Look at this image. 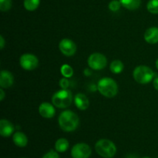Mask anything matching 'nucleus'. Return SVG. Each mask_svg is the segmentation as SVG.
I'll return each instance as SVG.
<instances>
[{
	"label": "nucleus",
	"instance_id": "obj_1",
	"mask_svg": "<svg viewBox=\"0 0 158 158\" xmlns=\"http://www.w3.org/2000/svg\"><path fill=\"white\" fill-rule=\"evenodd\" d=\"M59 125L65 132H72L78 127L80 119L77 114L71 110H64L58 118Z\"/></svg>",
	"mask_w": 158,
	"mask_h": 158
},
{
	"label": "nucleus",
	"instance_id": "obj_2",
	"mask_svg": "<svg viewBox=\"0 0 158 158\" xmlns=\"http://www.w3.org/2000/svg\"><path fill=\"white\" fill-rule=\"evenodd\" d=\"M97 88L100 94L107 98H113L118 93V86L113 79L103 77L99 80Z\"/></svg>",
	"mask_w": 158,
	"mask_h": 158
},
{
	"label": "nucleus",
	"instance_id": "obj_3",
	"mask_svg": "<svg viewBox=\"0 0 158 158\" xmlns=\"http://www.w3.org/2000/svg\"><path fill=\"white\" fill-rule=\"evenodd\" d=\"M95 150L99 155L104 158H112L117 153L116 145L107 139L98 140L95 144Z\"/></svg>",
	"mask_w": 158,
	"mask_h": 158
},
{
	"label": "nucleus",
	"instance_id": "obj_4",
	"mask_svg": "<svg viewBox=\"0 0 158 158\" xmlns=\"http://www.w3.org/2000/svg\"><path fill=\"white\" fill-rule=\"evenodd\" d=\"M52 102L58 108H66L70 106L73 102L72 93L68 89H60L53 94Z\"/></svg>",
	"mask_w": 158,
	"mask_h": 158
},
{
	"label": "nucleus",
	"instance_id": "obj_5",
	"mask_svg": "<svg viewBox=\"0 0 158 158\" xmlns=\"http://www.w3.org/2000/svg\"><path fill=\"white\" fill-rule=\"evenodd\" d=\"M133 76L136 82L140 84H147L154 79V71L147 66H138L134 69Z\"/></svg>",
	"mask_w": 158,
	"mask_h": 158
},
{
	"label": "nucleus",
	"instance_id": "obj_6",
	"mask_svg": "<svg viewBox=\"0 0 158 158\" xmlns=\"http://www.w3.org/2000/svg\"><path fill=\"white\" fill-rule=\"evenodd\" d=\"M88 65L94 70H100L104 69L107 64L106 56L100 52H94L88 58Z\"/></svg>",
	"mask_w": 158,
	"mask_h": 158
},
{
	"label": "nucleus",
	"instance_id": "obj_7",
	"mask_svg": "<svg viewBox=\"0 0 158 158\" xmlns=\"http://www.w3.org/2000/svg\"><path fill=\"white\" fill-rule=\"evenodd\" d=\"M20 66L26 70H33L39 64L38 58L31 53H25L21 56L19 60Z\"/></svg>",
	"mask_w": 158,
	"mask_h": 158
},
{
	"label": "nucleus",
	"instance_id": "obj_8",
	"mask_svg": "<svg viewBox=\"0 0 158 158\" xmlns=\"http://www.w3.org/2000/svg\"><path fill=\"white\" fill-rule=\"evenodd\" d=\"M92 150L90 147L84 143H79L74 145L71 151L73 158H89L90 157Z\"/></svg>",
	"mask_w": 158,
	"mask_h": 158
},
{
	"label": "nucleus",
	"instance_id": "obj_9",
	"mask_svg": "<svg viewBox=\"0 0 158 158\" xmlns=\"http://www.w3.org/2000/svg\"><path fill=\"white\" fill-rule=\"evenodd\" d=\"M59 48L60 52L66 56H72L77 51V46L75 43L69 39L62 40L59 44Z\"/></svg>",
	"mask_w": 158,
	"mask_h": 158
},
{
	"label": "nucleus",
	"instance_id": "obj_10",
	"mask_svg": "<svg viewBox=\"0 0 158 158\" xmlns=\"http://www.w3.org/2000/svg\"><path fill=\"white\" fill-rule=\"evenodd\" d=\"M39 112L42 117L47 119L52 118L56 114L54 106L47 102H44L40 104V107H39Z\"/></svg>",
	"mask_w": 158,
	"mask_h": 158
},
{
	"label": "nucleus",
	"instance_id": "obj_11",
	"mask_svg": "<svg viewBox=\"0 0 158 158\" xmlns=\"http://www.w3.org/2000/svg\"><path fill=\"white\" fill-rule=\"evenodd\" d=\"M14 82L13 75L8 70H2L0 73V86L2 88H9Z\"/></svg>",
	"mask_w": 158,
	"mask_h": 158
},
{
	"label": "nucleus",
	"instance_id": "obj_12",
	"mask_svg": "<svg viewBox=\"0 0 158 158\" xmlns=\"http://www.w3.org/2000/svg\"><path fill=\"white\" fill-rule=\"evenodd\" d=\"M14 131V126L9 120H0V134L3 137H9L12 134Z\"/></svg>",
	"mask_w": 158,
	"mask_h": 158
},
{
	"label": "nucleus",
	"instance_id": "obj_13",
	"mask_svg": "<svg viewBox=\"0 0 158 158\" xmlns=\"http://www.w3.org/2000/svg\"><path fill=\"white\" fill-rule=\"evenodd\" d=\"M74 103L80 110H85L89 107V101L86 96L83 94H77L74 97Z\"/></svg>",
	"mask_w": 158,
	"mask_h": 158
},
{
	"label": "nucleus",
	"instance_id": "obj_14",
	"mask_svg": "<svg viewBox=\"0 0 158 158\" xmlns=\"http://www.w3.org/2000/svg\"><path fill=\"white\" fill-rule=\"evenodd\" d=\"M144 40L150 44H156L158 43V28L151 27L147 29L144 33Z\"/></svg>",
	"mask_w": 158,
	"mask_h": 158
},
{
	"label": "nucleus",
	"instance_id": "obj_15",
	"mask_svg": "<svg viewBox=\"0 0 158 158\" xmlns=\"http://www.w3.org/2000/svg\"><path fill=\"white\" fill-rule=\"evenodd\" d=\"M12 140L19 148H25L28 143V139L26 134L23 132H16L13 134Z\"/></svg>",
	"mask_w": 158,
	"mask_h": 158
},
{
	"label": "nucleus",
	"instance_id": "obj_16",
	"mask_svg": "<svg viewBox=\"0 0 158 158\" xmlns=\"http://www.w3.org/2000/svg\"><path fill=\"white\" fill-rule=\"evenodd\" d=\"M122 6L129 10H135L138 9L141 3V0H119Z\"/></svg>",
	"mask_w": 158,
	"mask_h": 158
},
{
	"label": "nucleus",
	"instance_id": "obj_17",
	"mask_svg": "<svg viewBox=\"0 0 158 158\" xmlns=\"http://www.w3.org/2000/svg\"><path fill=\"white\" fill-rule=\"evenodd\" d=\"M69 148V141L65 138H60L55 143V149L57 152L63 153Z\"/></svg>",
	"mask_w": 158,
	"mask_h": 158
},
{
	"label": "nucleus",
	"instance_id": "obj_18",
	"mask_svg": "<svg viewBox=\"0 0 158 158\" xmlns=\"http://www.w3.org/2000/svg\"><path fill=\"white\" fill-rule=\"evenodd\" d=\"M123 68H124V65L119 60H114L110 66V69L114 74L120 73L123 70Z\"/></svg>",
	"mask_w": 158,
	"mask_h": 158
},
{
	"label": "nucleus",
	"instance_id": "obj_19",
	"mask_svg": "<svg viewBox=\"0 0 158 158\" xmlns=\"http://www.w3.org/2000/svg\"><path fill=\"white\" fill-rule=\"evenodd\" d=\"M40 0H24L23 6L28 11H34L39 7Z\"/></svg>",
	"mask_w": 158,
	"mask_h": 158
},
{
	"label": "nucleus",
	"instance_id": "obj_20",
	"mask_svg": "<svg viewBox=\"0 0 158 158\" xmlns=\"http://www.w3.org/2000/svg\"><path fill=\"white\" fill-rule=\"evenodd\" d=\"M60 72L63 77H66V78H70L73 75V69L68 64L63 65L60 68Z\"/></svg>",
	"mask_w": 158,
	"mask_h": 158
},
{
	"label": "nucleus",
	"instance_id": "obj_21",
	"mask_svg": "<svg viewBox=\"0 0 158 158\" xmlns=\"http://www.w3.org/2000/svg\"><path fill=\"white\" fill-rule=\"evenodd\" d=\"M147 9L151 13L158 14V0H150L147 5Z\"/></svg>",
	"mask_w": 158,
	"mask_h": 158
},
{
	"label": "nucleus",
	"instance_id": "obj_22",
	"mask_svg": "<svg viewBox=\"0 0 158 158\" xmlns=\"http://www.w3.org/2000/svg\"><path fill=\"white\" fill-rule=\"evenodd\" d=\"M12 7V0H0V9L2 12H7Z\"/></svg>",
	"mask_w": 158,
	"mask_h": 158
},
{
	"label": "nucleus",
	"instance_id": "obj_23",
	"mask_svg": "<svg viewBox=\"0 0 158 158\" xmlns=\"http://www.w3.org/2000/svg\"><path fill=\"white\" fill-rule=\"evenodd\" d=\"M121 3L120 1H117V0H113L110 2L109 3V9L112 12H117L119 9H120V6H121Z\"/></svg>",
	"mask_w": 158,
	"mask_h": 158
},
{
	"label": "nucleus",
	"instance_id": "obj_24",
	"mask_svg": "<svg viewBox=\"0 0 158 158\" xmlns=\"http://www.w3.org/2000/svg\"><path fill=\"white\" fill-rule=\"evenodd\" d=\"M43 158H60V156H59L56 151H53V150H51L49 152L46 153V154L43 156Z\"/></svg>",
	"mask_w": 158,
	"mask_h": 158
},
{
	"label": "nucleus",
	"instance_id": "obj_25",
	"mask_svg": "<svg viewBox=\"0 0 158 158\" xmlns=\"http://www.w3.org/2000/svg\"><path fill=\"white\" fill-rule=\"evenodd\" d=\"M69 86V81L67 80V78L63 77V79L60 80V86L63 89H67V88Z\"/></svg>",
	"mask_w": 158,
	"mask_h": 158
},
{
	"label": "nucleus",
	"instance_id": "obj_26",
	"mask_svg": "<svg viewBox=\"0 0 158 158\" xmlns=\"http://www.w3.org/2000/svg\"><path fill=\"white\" fill-rule=\"evenodd\" d=\"M153 85H154V87L156 90L158 91V77H156L154 80V82H153Z\"/></svg>",
	"mask_w": 158,
	"mask_h": 158
},
{
	"label": "nucleus",
	"instance_id": "obj_27",
	"mask_svg": "<svg viewBox=\"0 0 158 158\" xmlns=\"http://www.w3.org/2000/svg\"><path fill=\"white\" fill-rule=\"evenodd\" d=\"M4 46H5V40L4 38H3L2 35H1V36H0V49H2L3 48H4Z\"/></svg>",
	"mask_w": 158,
	"mask_h": 158
},
{
	"label": "nucleus",
	"instance_id": "obj_28",
	"mask_svg": "<svg viewBox=\"0 0 158 158\" xmlns=\"http://www.w3.org/2000/svg\"><path fill=\"white\" fill-rule=\"evenodd\" d=\"M4 98H5V92L2 89H2H0V100L2 101V100H4Z\"/></svg>",
	"mask_w": 158,
	"mask_h": 158
},
{
	"label": "nucleus",
	"instance_id": "obj_29",
	"mask_svg": "<svg viewBox=\"0 0 158 158\" xmlns=\"http://www.w3.org/2000/svg\"><path fill=\"white\" fill-rule=\"evenodd\" d=\"M156 67H157V69H158V59L157 60V61H156Z\"/></svg>",
	"mask_w": 158,
	"mask_h": 158
},
{
	"label": "nucleus",
	"instance_id": "obj_30",
	"mask_svg": "<svg viewBox=\"0 0 158 158\" xmlns=\"http://www.w3.org/2000/svg\"><path fill=\"white\" fill-rule=\"evenodd\" d=\"M143 158H151V157H143Z\"/></svg>",
	"mask_w": 158,
	"mask_h": 158
}]
</instances>
